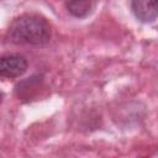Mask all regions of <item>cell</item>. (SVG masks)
Returning <instances> with one entry per match:
<instances>
[{"mask_svg": "<svg viewBox=\"0 0 158 158\" xmlns=\"http://www.w3.org/2000/svg\"><path fill=\"white\" fill-rule=\"evenodd\" d=\"M135 16L144 22H153L158 17V0H132Z\"/></svg>", "mask_w": 158, "mask_h": 158, "instance_id": "cell-3", "label": "cell"}, {"mask_svg": "<svg viewBox=\"0 0 158 158\" xmlns=\"http://www.w3.org/2000/svg\"><path fill=\"white\" fill-rule=\"evenodd\" d=\"M27 69V60L20 54L5 56L0 60V73L6 78L21 77Z\"/></svg>", "mask_w": 158, "mask_h": 158, "instance_id": "cell-2", "label": "cell"}, {"mask_svg": "<svg viewBox=\"0 0 158 158\" xmlns=\"http://www.w3.org/2000/svg\"><path fill=\"white\" fill-rule=\"evenodd\" d=\"M9 37L14 43L35 46L44 44L51 38V26L40 16L23 15L11 22Z\"/></svg>", "mask_w": 158, "mask_h": 158, "instance_id": "cell-1", "label": "cell"}, {"mask_svg": "<svg viewBox=\"0 0 158 158\" xmlns=\"http://www.w3.org/2000/svg\"><path fill=\"white\" fill-rule=\"evenodd\" d=\"M94 0H68V10L77 17L86 16L93 9Z\"/></svg>", "mask_w": 158, "mask_h": 158, "instance_id": "cell-4", "label": "cell"}]
</instances>
